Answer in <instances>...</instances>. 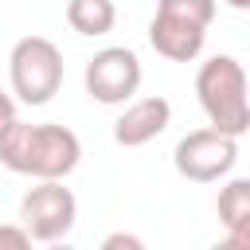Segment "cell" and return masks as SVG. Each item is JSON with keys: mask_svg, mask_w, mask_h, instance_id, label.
Returning <instances> with one entry per match:
<instances>
[{"mask_svg": "<svg viewBox=\"0 0 250 250\" xmlns=\"http://www.w3.org/2000/svg\"><path fill=\"white\" fill-rule=\"evenodd\" d=\"M62 51L47 35H23L8 55L12 94L23 105H47L62 86Z\"/></svg>", "mask_w": 250, "mask_h": 250, "instance_id": "277c9868", "label": "cell"}, {"mask_svg": "<svg viewBox=\"0 0 250 250\" xmlns=\"http://www.w3.org/2000/svg\"><path fill=\"white\" fill-rule=\"evenodd\" d=\"M227 180V176H223ZM215 211H219V223L227 230V246L234 250H246L250 246V180L246 176H234L219 188V199H215Z\"/></svg>", "mask_w": 250, "mask_h": 250, "instance_id": "9c48e42d", "label": "cell"}, {"mask_svg": "<svg viewBox=\"0 0 250 250\" xmlns=\"http://www.w3.org/2000/svg\"><path fill=\"white\" fill-rule=\"evenodd\" d=\"M27 246H31V234L20 223H0V250H27Z\"/></svg>", "mask_w": 250, "mask_h": 250, "instance_id": "8fae6325", "label": "cell"}, {"mask_svg": "<svg viewBox=\"0 0 250 250\" xmlns=\"http://www.w3.org/2000/svg\"><path fill=\"white\" fill-rule=\"evenodd\" d=\"M78 223V199L62 180H35V188L20 199V227L31 234V242H59Z\"/></svg>", "mask_w": 250, "mask_h": 250, "instance_id": "5b68a950", "label": "cell"}, {"mask_svg": "<svg viewBox=\"0 0 250 250\" xmlns=\"http://www.w3.org/2000/svg\"><path fill=\"white\" fill-rule=\"evenodd\" d=\"M211 20L215 0H160L148 20V43L168 62H191L207 43Z\"/></svg>", "mask_w": 250, "mask_h": 250, "instance_id": "3957f363", "label": "cell"}, {"mask_svg": "<svg viewBox=\"0 0 250 250\" xmlns=\"http://www.w3.org/2000/svg\"><path fill=\"white\" fill-rule=\"evenodd\" d=\"M145 242L137 238V234H125V230H113V234H105V242H102V250H141Z\"/></svg>", "mask_w": 250, "mask_h": 250, "instance_id": "7c38bea8", "label": "cell"}, {"mask_svg": "<svg viewBox=\"0 0 250 250\" xmlns=\"http://www.w3.org/2000/svg\"><path fill=\"white\" fill-rule=\"evenodd\" d=\"M82 160V141L74 129L66 125H27V121H12L0 133V164L16 176H31V180H66Z\"/></svg>", "mask_w": 250, "mask_h": 250, "instance_id": "6da1fadb", "label": "cell"}, {"mask_svg": "<svg viewBox=\"0 0 250 250\" xmlns=\"http://www.w3.org/2000/svg\"><path fill=\"white\" fill-rule=\"evenodd\" d=\"M172 121V102L152 94V98H129L121 117L113 121V141L121 148H141L148 141H156Z\"/></svg>", "mask_w": 250, "mask_h": 250, "instance_id": "ba28073f", "label": "cell"}, {"mask_svg": "<svg viewBox=\"0 0 250 250\" xmlns=\"http://www.w3.org/2000/svg\"><path fill=\"white\" fill-rule=\"evenodd\" d=\"M227 4H230L234 12H250V0H227Z\"/></svg>", "mask_w": 250, "mask_h": 250, "instance_id": "5bb4252c", "label": "cell"}, {"mask_svg": "<svg viewBox=\"0 0 250 250\" xmlns=\"http://www.w3.org/2000/svg\"><path fill=\"white\" fill-rule=\"evenodd\" d=\"M238 160V137L230 133H219V129H191L188 137H180L176 152H172V164L184 180L191 184H215L223 176H230Z\"/></svg>", "mask_w": 250, "mask_h": 250, "instance_id": "8992f818", "label": "cell"}, {"mask_svg": "<svg viewBox=\"0 0 250 250\" xmlns=\"http://www.w3.org/2000/svg\"><path fill=\"white\" fill-rule=\"evenodd\" d=\"M195 98L207 113L211 129L242 137L250 129V98H246V66L234 55H211L195 70Z\"/></svg>", "mask_w": 250, "mask_h": 250, "instance_id": "7a4b0ae2", "label": "cell"}, {"mask_svg": "<svg viewBox=\"0 0 250 250\" xmlns=\"http://www.w3.org/2000/svg\"><path fill=\"white\" fill-rule=\"evenodd\" d=\"M141 78H145V70H141V59L133 47H102V51H94V59L82 70L86 94L102 105H125L141 90Z\"/></svg>", "mask_w": 250, "mask_h": 250, "instance_id": "52a82bcc", "label": "cell"}, {"mask_svg": "<svg viewBox=\"0 0 250 250\" xmlns=\"http://www.w3.org/2000/svg\"><path fill=\"white\" fill-rule=\"evenodd\" d=\"M12 121H16V98L0 90V133H4V129H8Z\"/></svg>", "mask_w": 250, "mask_h": 250, "instance_id": "4fadbf2b", "label": "cell"}, {"mask_svg": "<svg viewBox=\"0 0 250 250\" xmlns=\"http://www.w3.org/2000/svg\"><path fill=\"white\" fill-rule=\"evenodd\" d=\"M66 23H70V31L98 39V35L113 31L117 8H113V0H66Z\"/></svg>", "mask_w": 250, "mask_h": 250, "instance_id": "30bf717a", "label": "cell"}]
</instances>
